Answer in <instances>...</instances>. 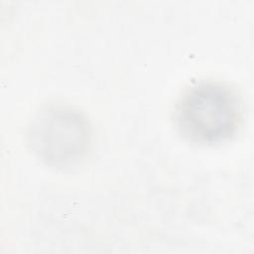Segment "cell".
Wrapping results in <instances>:
<instances>
[{
  "mask_svg": "<svg viewBox=\"0 0 254 254\" xmlns=\"http://www.w3.org/2000/svg\"><path fill=\"white\" fill-rule=\"evenodd\" d=\"M242 118L236 92L228 85L201 80L188 87L175 107L179 131L190 141L215 144L230 139Z\"/></svg>",
  "mask_w": 254,
  "mask_h": 254,
  "instance_id": "6da1fadb",
  "label": "cell"
},
{
  "mask_svg": "<svg viewBox=\"0 0 254 254\" xmlns=\"http://www.w3.org/2000/svg\"><path fill=\"white\" fill-rule=\"evenodd\" d=\"M27 142L42 161L64 167L77 162L89 149L90 126L77 109L64 105L46 106L30 121Z\"/></svg>",
  "mask_w": 254,
  "mask_h": 254,
  "instance_id": "7a4b0ae2",
  "label": "cell"
}]
</instances>
